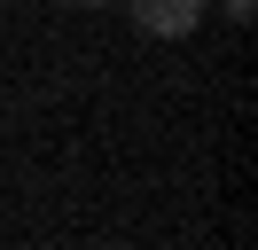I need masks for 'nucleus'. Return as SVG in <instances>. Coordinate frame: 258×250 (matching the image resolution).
<instances>
[{"instance_id":"nucleus-1","label":"nucleus","mask_w":258,"mask_h":250,"mask_svg":"<svg viewBox=\"0 0 258 250\" xmlns=\"http://www.w3.org/2000/svg\"><path fill=\"white\" fill-rule=\"evenodd\" d=\"M117 8H125L149 39H188V31L204 24V0H117Z\"/></svg>"},{"instance_id":"nucleus-2","label":"nucleus","mask_w":258,"mask_h":250,"mask_svg":"<svg viewBox=\"0 0 258 250\" xmlns=\"http://www.w3.org/2000/svg\"><path fill=\"white\" fill-rule=\"evenodd\" d=\"M219 8H227V16H235V24H250V16H258V8H250V0H219Z\"/></svg>"},{"instance_id":"nucleus-3","label":"nucleus","mask_w":258,"mask_h":250,"mask_svg":"<svg viewBox=\"0 0 258 250\" xmlns=\"http://www.w3.org/2000/svg\"><path fill=\"white\" fill-rule=\"evenodd\" d=\"M86 8H117V0H86Z\"/></svg>"}]
</instances>
